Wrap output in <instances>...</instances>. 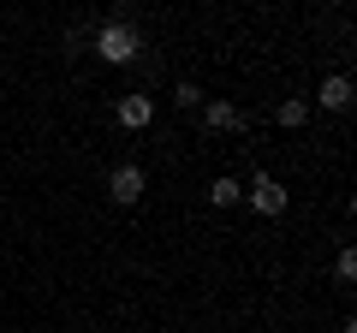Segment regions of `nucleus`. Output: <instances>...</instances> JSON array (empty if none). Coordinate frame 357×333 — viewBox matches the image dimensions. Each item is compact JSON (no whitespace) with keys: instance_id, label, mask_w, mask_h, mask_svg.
I'll use <instances>...</instances> for the list:
<instances>
[{"instance_id":"obj_2","label":"nucleus","mask_w":357,"mask_h":333,"mask_svg":"<svg viewBox=\"0 0 357 333\" xmlns=\"http://www.w3.org/2000/svg\"><path fill=\"white\" fill-rule=\"evenodd\" d=\"M244 203H250L256 215H268V220H274V215H286V185L262 173V179H250V185H244Z\"/></svg>"},{"instance_id":"obj_8","label":"nucleus","mask_w":357,"mask_h":333,"mask_svg":"<svg viewBox=\"0 0 357 333\" xmlns=\"http://www.w3.org/2000/svg\"><path fill=\"white\" fill-rule=\"evenodd\" d=\"M274 119H280L286 131H298V125L310 119V102H298V95H292V102H280V114H274Z\"/></svg>"},{"instance_id":"obj_9","label":"nucleus","mask_w":357,"mask_h":333,"mask_svg":"<svg viewBox=\"0 0 357 333\" xmlns=\"http://www.w3.org/2000/svg\"><path fill=\"white\" fill-rule=\"evenodd\" d=\"M173 102H178V107H203V102H208V95H203V90H197V84H178V90H173Z\"/></svg>"},{"instance_id":"obj_5","label":"nucleus","mask_w":357,"mask_h":333,"mask_svg":"<svg viewBox=\"0 0 357 333\" xmlns=\"http://www.w3.org/2000/svg\"><path fill=\"white\" fill-rule=\"evenodd\" d=\"M321 107H328V114H345V107H351V77L345 72L321 77Z\"/></svg>"},{"instance_id":"obj_6","label":"nucleus","mask_w":357,"mask_h":333,"mask_svg":"<svg viewBox=\"0 0 357 333\" xmlns=\"http://www.w3.org/2000/svg\"><path fill=\"white\" fill-rule=\"evenodd\" d=\"M203 125L208 131H244V114L232 102H203Z\"/></svg>"},{"instance_id":"obj_10","label":"nucleus","mask_w":357,"mask_h":333,"mask_svg":"<svg viewBox=\"0 0 357 333\" xmlns=\"http://www.w3.org/2000/svg\"><path fill=\"white\" fill-rule=\"evenodd\" d=\"M333 274H340V280H345V286H351V280H357V256H351V250H340V262H333Z\"/></svg>"},{"instance_id":"obj_7","label":"nucleus","mask_w":357,"mask_h":333,"mask_svg":"<svg viewBox=\"0 0 357 333\" xmlns=\"http://www.w3.org/2000/svg\"><path fill=\"white\" fill-rule=\"evenodd\" d=\"M208 203H215V208H232V203H244V185H238V179H227V173H220V179L208 185Z\"/></svg>"},{"instance_id":"obj_1","label":"nucleus","mask_w":357,"mask_h":333,"mask_svg":"<svg viewBox=\"0 0 357 333\" xmlns=\"http://www.w3.org/2000/svg\"><path fill=\"white\" fill-rule=\"evenodd\" d=\"M137 48H143V42H137V30H131L126 18H107V24L96 30V54H102L107 65H131Z\"/></svg>"},{"instance_id":"obj_3","label":"nucleus","mask_w":357,"mask_h":333,"mask_svg":"<svg viewBox=\"0 0 357 333\" xmlns=\"http://www.w3.org/2000/svg\"><path fill=\"white\" fill-rule=\"evenodd\" d=\"M107 196H114V203L119 208H131V203H137V196H143V166H114V173H107Z\"/></svg>"},{"instance_id":"obj_4","label":"nucleus","mask_w":357,"mask_h":333,"mask_svg":"<svg viewBox=\"0 0 357 333\" xmlns=\"http://www.w3.org/2000/svg\"><path fill=\"white\" fill-rule=\"evenodd\" d=\"M114 119H119L126 131H143V125L155 119V102H149V95H119V102H114Z\"/></svg>"}]
</instances>
